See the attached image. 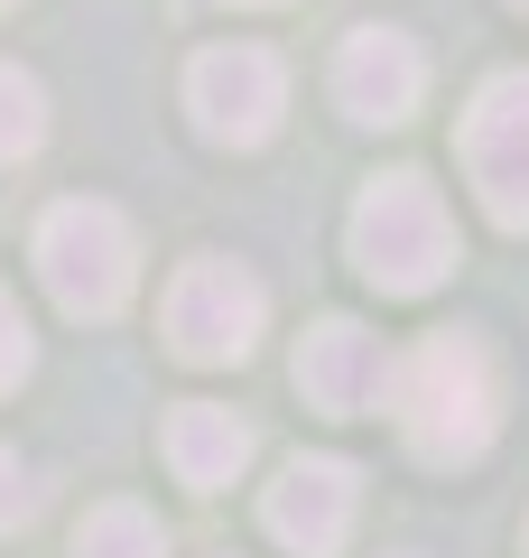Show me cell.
<instances>
[{"label":"cell","instance_id":"1","mask_svg":"<svg viewBox=\"0 0 529 558\" xmlns=\"http://www.w3.org/2000/svg\"><path fill=\"white\" fill-rule=\"evenodd\" d=\"M391 418L409 457L428 465H473L502 428V363L483 336H428L418 354L391 363Z\"/></svg>","mask_w":529,"mask_h":558},{"label":"cell","instance_id":"2","mask_svg":"<svg viewBox=\"0 0 529 558\" xmlns=\"http://www.w3.org/2000/svg\"><path fill=\"white\" fill-rule=\"evenodd\" d=\"M344 252H353V270L372 279L381 299H428V289H446V279H455L465 242H455L446 196H436L418 168H391V178H372L362 196H353Z\"/></svg>","mask_w":529,"mask_h":558},{"label":"cell","instance_id":"3","mask_svg":"<svg viewBox=\"0 0 529 558\" xmlns=\"http://www.w3.org/2000/svg\"><path fill=\"white\" fill-rule=\"evenodd\" d=\"M38 279H47V299H57L65 317H121L131 289H139V233L112 205L65 196V205H47V223H38Z\"/></svg>","mask_w":529,"mask_h":558},{"label":"cell","instance_id":"4","mask_svg":"<svg viewBox=\"0 0 529 558\" xmlns=\"http://www.w3.org/2000/svg\"><path fill=\"white\" fill-rule=\"evenodd\" d=\"M455 159H465V186L483 196V215L502 233H529V65L492 75L483 94L455 121Z\"/></svg>","mask_w":529,"mask_h":558},{"label":"cell","instance_id":"5","mask_svg":"<svg viewBox=\"0 0 529 558\" xmlns=\"http://www.w3.org/2000/svg\"><path fill=\"white\" fill-rule=\"evenodd\" d=\"M158 326H168V344L186 363H242L260 344V326H270V289H260L242 260H186V270L168 279V307H158Z\"/></svg>","mask_w":529,"mask_h":558},{"label":"cell","instance_id":"6","mask_svg":"<svg viewBox=\"0 0 529 558\" xmlns=\"http://www.w3.org/2000/svg\"><path fill=\"white\" fill-rule=\"evenodd\" d=\"M186 112L214 149H260L288 112V65L270 47H205L186 65Z\"/></svg>","mask_w":529,"mask_h":558},{"label":"cell","instance_id":"7","mask_svg":"<svg viewBox=\"0 0 529 558\" xmlns=\"http://www.w3.org/2000/svg\"><path fill=\"white\" fill-rule=\"evenodd\" d=\"M334 102H344V121H362V131L418 121V102H428V57H418V38L409 28H353V38L334 47Z\"/></svg>","mask_w":529,"mask_h":558},{"label":"cell","instance_id":"8","mask_svg":"<svg viewBox=\"0 0 529 558\" xmlns=\"http://www.w3.org/2000/svg\"><path fill=\"white\" fill-rule=\"evenodd\" d=\"M353 512H362V475H353L344 457H297V465H279V484L260 494L270 539L297 549V558H334L353 539Z\"/></svg>","mask_w":529,"mask_h":558},{"label":"cell","instance_id":"9","mask_svg":"<svg viewBox=\"0 0 529 558\" xmlns=\"http://www.w3.org/2000/svg\"><path fill=\"white\" fill-rule=\"evenodd\" d=\"M297 391H307L325 418L391 410V354H381L372 326L325 317V326H307V336H297Z\"/></svg>","mask_w":529,"mask_h":558},{"label":"cell","instance_id":"10","mask_svg":"<svg viewBox=\"0 0 529 558\" xmlns=\"http://www.w3.org/2000/svg\"><path fill=\"white\" fill-rule=\"evenodd\" d=\"M251 457H260V428L242 410H223V400H176V410H168V465H176V484L223 494Z\"/></svg>","mask_w":529,"mask_h":558},{"label":"cell","instance_id":"11","mask_svg":"<svg viewBox=\"0 0 529 558\" xmlns=\"http://www.w3.org/2000/svg\"><path fill=\"white\" fill-rule=\"evenodd\" d=\"M75 558H168V531L139 502H94L75 531Z\"/></svg>","mask_w":529,"mask_h":558},{"label":"cell","instance_id":"12","mask_svg":"<svg viewBox=\"0 0 529 558\" xmlns=\"http://www.w3.org/2000/svg\"><path fill=\"white\" fill-rule=\"evenodd\" d=\"M38 140H47V94L28 65H0V168H20L38 159Z\"/></svg>","mask_w":529,"mask_h":558},{"label":"cell","instance_id":"13","mask_svg":"<svg viewBox=\"0 0 529 558\" xmlns=\"http://www.w3.org/2000/svg\"><path fill=\"white\" fill-rule=\"evenodd\" d=\"M28 363H38V344H28V317H20V299L0 289V391H20Z\"/></svg>","mask_w":529,"mask_h":558},{"label":"cell","instance_id":"14","mask_svg":"<svg viewBox=\"0 0 529 558\" xmlns=\"http://www.w3.org/2000/svg\"><path fill=\"white\" fill-rule=\"evenodd\" d=\"M28 512H38V484H28V465L0 447V531H20Z\"/></svg>","mask_w":529,"mask_h":558},{"label":"cell","instance_id":"15","mask_svg":"<svg viewBox=\"0 0 529 558\" xmlns=\"http://www.w3.org/2000/svg\"><path fill=\"white\" fill-rule=\"evenodd\" d=\"M233 10H279V0H233Z\"/></svg>","mask_w":529,"mask_h":558},{"label":"cell","instance_id":"16","mask_svg":"<svg viewBox=\"0 0 529 558\" xmlns=\"http://www.w3.org/2000/svg\"><path fill=\"white\" fill-rule=\"evenodd\" d=\"M520 558H529V531H520Z\"/></svg>","mask_w":529,"mask_h":558},{"label":"cell","instance_id":"17","mask_svg":"<svg viewBox=\"0 0 529 558\" xmlns=\"http://www.w3.org/2000/svg\"><path fill=\"white\" fill-rule=\"evenodd\" d=\"M0 10H10V0H0Z\"/></svg>","mask_w":529,"mask_h":558},{"label":"cell","instance_id":"18","mask_svg":"<svg viewBox=\"0 0 529 558\" xmlns=\"http://www.w3.org/2000/svg\"><path fill=\"white\" fill-rule=\"evenodd\" d=\"M520 10H529V0H520Z\"/></svg>","mask_w":529,"mask_h":558}]
</instances>
